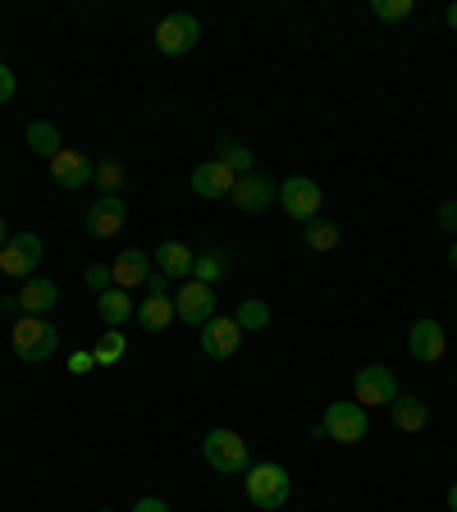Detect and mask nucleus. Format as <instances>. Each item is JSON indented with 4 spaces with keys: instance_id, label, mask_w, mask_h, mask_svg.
<instances>
[{
    "instance_id": "f257e3e1",
    "label": "nucleus",
    "mask_w": 457,
    "mask_h": 512,
    "mask_svg": "<svg viewBox=\"0 0 457 512\" xmlns=\"http://www.w3.org/2000/svg\"><path fill=\"white\" fill-rule=\"evenodd\" d=\"M10 348L19 362H51L55 352H60V330H55L46 316H23L10 325Z\"/></svg>"
},
{
    "instance_id": "f03ea898",
    "label": "nucleus",
    "mask_w": 457,
    "mask_h": 512,
    "mask_svg": "<svg viewBox=\"0 0 457 512\" xmlns=\"http://www.w3.org/2000/svg\"><path fill=\"white\" fill-rule=\"evenodd\" d=\"M243 480H247V499L256 503V508H284L288 503V471L279 467V462H256V467H247L243 471Z\"/></svg>"
},
{
    "instance_id": "7ed1b4c3",
    "label": "nucleus",
    "mask_w": 457,
    "mask_h": 512,
    "mask_svg": "<svg viewBox=\"0 0 457 512\" xmlns=\"http://www.w3.org/2000/svg\"><path fill=\"white\" fill-rule=\"evenodd\" d=\"M202 453L220 476H243V471L252 467V458H247V439L238 435V430H224V426L202 439Z\"/></svg>"
},
{
    "instance_id": "20e7f679",
    "label": "nucleus",
    "mask_w": 457,
    "mask_h": 512,
    "mask_svg": "<svg viewBox=\"0 0 457 512\" xmlns=\"http://www.w3.org/2000/svg\"><path fill=\"white\" fill-rule=\"evenodd\" d=\"M320 426H325V439H339V444H362L371 435V412L362 403H330L325 416H320Z\"/></svg>"
},
{
    "instance_id": "39448f33",
    "label": "nucleus",
    "mask_w": 457,
    "mask_h": 512,
    "mask_svg": "<svg viewBox=\"0 0 457 512\" xmlns=\"http://www.w3.org/2000/svg\"><path fill=\"white\" fill-rule=\"evenodd\" d=\"M398 398V375L389 366H362L352 375V403H362L366 412L371 407H389Z\"/></svg>"
},
{
    "instance_id": "423d86ee",
    "label": "nucleus",
    "mask_w": 457,
    "mask_h": 512,
    "mask_svg": "<svg viewBox=\"0 0 457 512\" xmlns=\"http://www.w3.org/2000/svg\"><path fill=\"white\" fill-rule=\"evenodd\" d=\"M279 206H284L288 220H316L320 215V183L307 174H293V179L279 183Z\"/></svg>"
},
{
    "instance_id": "0eeeda50",
    "label": "nucleus",
    "mask_w": 457,
    "mask_h": 512,
    "mask_svg": "<svg viewBox=\"0 0 457 512\" xmlns=\"http://www.w3.org/2000/svg\"><path fill=\"white\" fill-rule=\"evenodd\" d=\"M202 42V23L192 14H165L156 23V51L160 55H188L192 46Z\"/></svg>"
},
{
    "instance_id": "6e6552de",
    "label": "nucleus",
    "mask_w": 457,
    "mask_h": 512,
    "mask_svg": "<svg viewBox=\"0 0 457 512\" xmlns=\"http://www.w3.org/2000/svg\"><path fill=\"white\" fill-rule=\"evenodd\" d=\"M174 320L192 325V330H202L206 320H215V288H211V284H197V279H188V284L174 293Z\"/></svg>"
},
{
    "instance_id": "1a4fd4ad",
    "label": "nucleus",
    "mask_w": 457,
    "mask_h": 512,
    "mask_svg": "<svg viewBox=\"0 0 457 512\" xmlns=\"http://www.w3.org/2000/svg\"><path fill=\"white\" fill-rule=\"evenodd\" d=\"M42 261V238L37 234H14L10 243L0 247V275H14V279H28Z\"/></svg>"
},
{
    "instance_id": "9d476101",
    "label": "nucleus",
    "mask_w": 457,
    "mask_h": 512,
    "mask_svg": "<svg viewBox=\"0 0 457 512\" xmlns=\"http://www.w3.org/2000/svg\"><path fill=\"white\" fill-rule=\"evenodd\" d=\"M407 348H412V357L416 362H426V366H435V362H444L448 357V330L439 325V320H416L412 330H407Z\"/></svg>"
},
{
    "instance_id": "9b49d317",
    "label": "nucleus",
    "mask_w": 457,
    "mask_h": 512,
    "mask_svg": "<svg viewBox=\"0 0 457 512\" xmlns=\"http://www.w3.org/2000/svg\"><path fill=\"white\" fill-rule=\"evenodd\" d=\"M229 202L243 215H261V211H270V202H279V188L266 174H243V179L234 183V192H229Z\"/></svg>"
},
{
    "instance_id": "f8f14e48",
    "label": "nucleus",
    "mask_w": 457,
    "mask_h": 512,
    "mask_svg": "<svg viewBox=\"0 0 457 512\" xmlns=\"http://www.w3.org/2000/svg\"><path fill=\"white\" fill-rule=\"evenodd\" d=\"M238 343H243V330H238L234 316H215L202 325V352L215 357V362H229L238 352Z\"/></svg>"
},
{
    "instance_id": "ddd939ff",
    "label": "nucleus",
    "mask_w": 457,
    "mask_h": 512,
    "mask_svg": "<svg viewBox=\"0 0 457 512\" xmlns=\"http://www.w3.org/2000/svg\"><path fill=\"white\" fill-rule=\"evenodd\" d=\"M128 224V206H124V197H96L92 206H87V220H83V229L92 238H115L119 229Z\"/></svg>"
},
{
    "instance_id": "4468645a",
    "label": "nucleus",
    "mask_w": 457,
    "mask_h": 512,
    "mask_svg": "<svg viewBox=\"0 0 457 512\" xmlns=\"http://www.w3.org/2000/svg\"><path fill=\"white\" fill-rule=\"evenodd\" d=\"M238 183V174L229 170V165H220V160H202L197 170H192V192L197 197H206V202H220V197H229Z\"/></svg>"
},
{
    "instance_id": "2eb2a0df",
    "label": "nucleus",
    "mask_w": 457,
    "mask_h": 512,
    "mask_svg": "<svg viewBox=\"0 0 457 512\" xmlns=\"http://www.w3.org/2000/svg\"><path fill=\"white\" fill-rule=\"evenodd\" d=\"M46 165H51V179L60 183V188H83V183H92V174H96V165L92 160L83 156V151H74V147H64V151H55L51 160H46Z\"/></svg>"
},
{
    "instance_id": "dca6fc26",
    "label": "nucleus",
    "mask_w": 457,
    "mask_h": 512,
    "mask_svg": "<svg viewBox=\"0 0 457 512\" xmlns=\"http://www.w3.org/2000/svg\"><path fill=\"white\" fill-rule=\"evenodd\" d=\"M110 275H115V288H142L151 275V256L142 252V247H124V252L110 261Z\"/></svg>"
},
{
    "instance_id": "f3484780",
    "label": "nucleus",
    "mask_w": 457,
    "mask_h": 512,
    "mask_svg": "<svg viewBox=\"0 0 457 512\" xmlns=\"http://www.w3.org/2000/svg\"><path fill=\"white\" fill-rule=\"evenodd\" d=\"M192 247H183L179 238H165V243L156 247V270L165 279H192Z\"/></svg>"
},
{
    "instance_id": "a211bd4d",
    "label": "nucleus",
    "mask_w": 457,
    "mask_h": 512,
    "mask_svg": "<svg viewBox=\"0 0 457 512\" xmlns=\"http://www.w3.org/2000/svg\"><path fill=\"white\" fill-rule=\"evenodd\" d=\"M96 316H101L106 330H124V320L138 316V307H133L124 288H106V293H96Z\"/></svg>"
},
{
    "instance_id": "6ab92c4d",
    "label": "nucleus",
    "mask_w": 457,
    "mask_h": 512,
    "mask_svg": "<svg viewBox=\"0 0 457 512\" xmlns=\"http://www.w3.org/2000/svg\"><path fill=\"white\" fill-rule=\"evenodd\" d=\"M14 298H19L23 316H46V311L60 302V288H55V279H28L23 293H14Z\"/></svg>"
},
{
    "instance_id": "aec40b11",
    "label": "nucleus",
    "mask_w": 457,
    "mask_h": 512,
    "mask_svg": "<svg viewBox=\"0 0 457 512\" xmlns=\"http://www.w3.org/2000/svg\"><path fill=\"white\" fill-rule=\"evenodd\" d=\"M389 416H394V426L403 430V435H416V430H426L430 407L421 403L416 394H398L394 403H389Z\"/></svg>"
},
{
    "instance_id": "412c9836",
    "label": "nucleus",
    "mask_w": 457,
    "mask_h": 512,
    "mask_svg": "<svg viewBox=\"0 0 457 512\" xmlns=\"http://www.w3.org/2000/svg\"><path fill=\"white\" fill-rule=\"evenodd\" d=\"M229 270H234V261H229V252H220V247H211V252H197V261H192V279L197 284H220V279H229Z\"/></svg>"
},
{
    "instance_id": "4be33fe9",
    "label": "nucleus",
    "mask_w": 457,
    "mask_h": 512,
    "mask_svg": "<svg viewBox=\"0 0 457 512\" xmlns=\"http://www.w3.org/2000/svg\"><path fill=\"white\" fill-rule=\"evenodd\" d=\"M28 151H32V156H42V160H51L55 151H64L60 128H55L51 119H32V124H28Z\"/></svg>"
},
{
    "instance_id": "5701e85b",
    "label": "nucleus",
    "mask_w": 457,
    "mask_h": 512,
    "mask_svg": "<svg viewBox=\"0 0 457 512\" xmlns=\"http://www.w3.org/2000/svg\"><path fill=\"white\" fill-rule=\"evenodd\" d=\"M215 160H220V165H229L238 179H243V174H256L252 147H243V142H234V138H220V142H215Z\"/></svg>"
},
{
    "instance_id": "b1692460",
    "label": "nucleus",
    "mask_w": 457,
    "mask_h": 512,
    "mask_svg": "<svg viewBox=\"0 0 457 512\" xmlns=\"http://www.w3.org/2000/svg\"><path fill=\"white\" fill-rule=\"evenodd\" d=\"M138 320H142V330L160 334V330H170V320H174V298H142L138 302Z\"/></svg>"
},
{
    "instance_id": "393cba45",
    "label": "nucleus",
    "mask_w": 457,
    "mask_h": 512,
    "mask_svg": "<svg viewBox=\"0 0 457 512\" xmlns=\"http://www.w3.org/2000/svg\"><path fill=\"white\" fill-rule=\"evenodd\" d=\"M302 238H307L311 252H334V247H339V224L334 220H307L302 224Z\"/></svg>"
},
{
    "instance_id": "a878e982",
    "label": "nucleus",
    "mask_w": 457,
    "mask_h": 512,
    "mask_svg": "<svg viewBox=\"0 0 457 512\" xmlns=\"http://www.w3.org/2000/svg\"><path fill=\"white\" fill-rule=\"evenodd\" d=\"M92 183L101 188V197H119V192H124V165H119V160H96Z\"/></svg>"
},
{
    "instance_id": "bb28decb",
    "label": "nucleus",
    "mask_w": 457,
    "mask_h": 512,
    "mask_svg": "<svg viewBox=\"0 0 457 512\" xmlns=\"http://www.w3.org/2000/svg\"><path fill=\"white\" fill-rule=\"evenodd\" d=\"M124 352H128V339H124V334H119V330H101V339H96L92 357H96V366H115Z\"/></svg>"
},
{
    "instance_id": "cd10ccee",
    "label": "nucleus",
    "mask_w": 457,
    "mask_h": 512,
    "mask_svg": "<svg viewBox=\"0 0 457 512\" xmlns=\"http://www.w3.org/2000/svg\"><path fill=\"white\" fill-rule=\"evenodd\" d=\"M234 320H238V330H266V325H270V307L261 298H243V302H238V311H234Z\"/></svg>"
},
{
    "instance_id": "c85d7f7f",
    "label": "nucleus",
    "mask_w": 457,
    "mask_h": 512,
    "mask_svg": "<svg viewBox=\"0 0 457 512\" xmlns=\"http://www.w3.org/2000/svg\"><path fill=\"white\" fill-rule=\"evenodd\" d=\"M416 0H371V14L384 23H398V19H412Z\"/></svg>"
},
{
    "instance_id": "c756f323",
    "label": "nucleus",
    "mask_w": 457,
    "mask_h": 512,
    "mask_svg": "<svg viewBox=\"0 0 457 512\" xmlns=\"http://www.w3.org/2000/svg\"><path fill=\"white\" fill-rule=\"evenodd\" d=\"M87 288L92 293H106V288H115V275H110V266H87Z\"/></svg>"
},
{
    "instance_id": "7c9ffc66",
    "label": "nucleus",
    "mask_w": 457,
    "mask_h": 512,
    "mask_svg": "<svg viewBox=\"0 0 457 512\" xmlns=\"http://www.w3.org/2000/svg\"><path fill=\"white\" fill-rule=\"evenodd\" d=\"M14 92H19V78H14L10 64H0V106H10Z\"/></svg>"
},
{
    "instance_id": "2f4dec72",
    "label": "nucleus",
    "mask_w": 457,
    "mask_h": 512,
    "mask_svg": "<svg viewBox=\"0 0 457 512\" xmlns=\"http://www.w3.org/2000/svg\"><path fill=\"white\" fill-rule=\"evenodd\" d=\"M435 220H439V229H444V234H453V238H457V202H439Z\"/></svg>"
},
{
    "instance_id": "473e14b6",
    "label": "nucleus",
    "mask_w": 457,
    "mask_h": 512,
    "mask_svg": "<svg viewBox=\"0 0 457 512\" xmlns=\"http://www.w3.org/2000/svg\"><path fill=\"white\" fill-rule=\"evenodd\" d=\"M142 288H147L151 298H170V279L160 275V270H151V275H147V284H142Z\"/></svg>"
},
{
    "instance_id": "72a5a7b5",
    "label": "nucleus",
    "mask_w": 457,
    "mask_h": 512,
    "mask_svg": "<svg viewBox=\"0 0 457 512\" xmlns=\"http://www.w3.org/2000/svg\"><path fill=\"white\" fill-rule=\"evenodd\" d=\"M92 366H96L92 352H74V357H69V371H74V375H87Z\"/></svg>"
},
{
    "instance_id": "f704fd0d",
    "label": "nucleus",
    "mask_w": 457,
    "mask_h": 512,
    "mask_svg": "<svg viewBox=\"0 0 457 512\" xmlns=\"http://www.w3.org/2000/svg\"><path fill=\"white\" fill-rule=\"evenodd\" d=\"M133 512H170V503L165 499H138L133 503Z\"/></svg>"
},
{
    "instance_id": "c9c22d12",
    "label": "nucleus",
    "mask_w": 457,
    "mask_h": 512,
    "mask_svg": "<svg viewBox=\"0 0 457 512\" xmlns=\"http://www.w3.org/2000/svg\"><path fill=\"white\" fill-rule=\"evenodd\" d=\"M0 311H5V316H14V311H19V298H14V293H10V298H0Z\"/></svg>"
},
{
    "instance_id": "e433bc0d",
    "label": "nucleus",
    "mask_w": 457,
    "mask_h": 512,
    "mask_svg": "<svg viewBox=\"0 0 457 512\" xmlns=\"http://www.w3.org/2000/svg\"><path fill=\"white\" fill-rule=\"evenodd\" d=\"M10 238H14V234H10V220H5V215H0V247L10 243Z\"/></svg>"
},
{
    "instance_id": "4c0bfd02",
    "label": "nucleus",
    "mask_w": 457,
    "mask_h": 512,
    "mask_svg": "<svg viewBox=\"0 0 457 512\" xmlns=\"http://www.w3.org/2000/svg\"><path fill=\"white\" fill-rule=\"evenodd\" d=\"M448 28L457 32V0H453V5H448Z\"/></svg>"
},
{
    "instance_id": "58836bf2",
    "label": "nucleus",
    "mask_w": 457,
    "mask_h": 512,
    "mask_svg": "<svg viewBox=\"0 0 457 512\" xmlns=\"http://www.w3.org/2000/svg\"><path fill=\"white\" fill-rule=\"evenodd\" d=\"M448 508L457 512V480H453V490H448Z\"/></svg>"
},
{
    "instance_id": "ea45409f",
    "label": "nucleus",
    "mask_w": 457,
    "mask_h": 512,
    "mask_svg": "<svg viewBox=\"0 0 457 512\" xmlns=\"http://www.w3.org/2000/svg\"><path fill=\"white\" fill-rule=\"evenodd\" d=\"M448 266L457 270V238H453V252H448Z\"/></svg>"
},
{
    "instance_id": "a19ab883",
    "label": "nucleus",
    "mask_w": 457,
    "mask_h": 512,
    "mask_svg": "<svg viewBox=\"0 0 457 512\" xmlns=\"http://www.w3.org/2000/svg\"><path fill=\"white\" fill-rule=\"evenodd\" d=\"M96 512H115V508H96Z\"/></svg>"
}]
</instances>
